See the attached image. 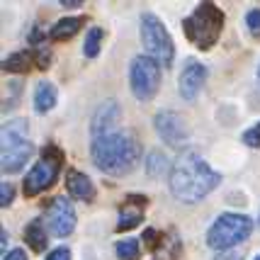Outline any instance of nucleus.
<instances>
[{
    "label": "nucleus",
    "instance_id": "4468645a",
    "mask_svg": "<svg viewBox=\"0 0 260 260\" xmlns=\"http://www.w3.org/2000/svg\"><path fill=\"white\" fill-rule=\"evenodd\" d=\"M66 187H68V194L73 200H83V202H92L95 200V185L92 180L80 173V170H68L66 175Z\"/></svg>",
    "mask_w": 260,
    "mask_h": 260
},
{
    "label": "nucleus",
    "instance_id": "412c9836",
    "mask_svg": "<svg viewBox=\"0 0 260 260\" xmlns=\"http://www.w3.org/2000/svg\"><path fill=\"white\" fill-rule=\"evenodd\" d=\"M102 39H105V32H102L100 27H92L90 32H88V37H85V42H83V54L88 58H95L102 49Z\"/></svg>",
    "mask_w": 260,
    "mask_h": 260
},
{
    "label": "nucleus",
    "instance_id": "0eeeda50",
    "mask_svg": "<svg viewBox=\"0 0 260 260\" xmlns=\"http://www.w3.org/2000/svg\"><path fill=\"white\" fill-rule=\"evenodd\" d=\"M139 32H141V42L146 46L148 56L156 58L163 66H170L175 58V46L160 17H156L153 12H144L139 20Z\"/></svg>",
    "mask_w": 260,
    "mask_h": 260
},
{
    "label": "nucleus",
    "instance_id": "20e7f679",
    "mask_svg": "<svg viewBox=\"0 0 260 260\" xmlns=\"http://www.w3.org/2000/svg\"><path fill=\"white\" fill-rule=\"evenodd\" d=\"M34 144L29 141V124L27 119H12L3 124V156H0V166L3 173H17L22 166L32 158Z\"/></svg>",
    "mask_w": 260,
    "mask_h": 260
},
{
    "label": "nucleus",
    "instance_id": "f8f14e48",
    "mask_svg": "<svg viewBox=\"0 0 260 260\" xmlns=\"http://www.w3.org/2000/svg\"><path fill=\"white\" fill-rule=\"evenodd\" d=\"M122 119V110L119 105L114 100H105L95 110L92 114V122H90V129H92V139L95 136H102V134H112L117 132V122Z\"/></svg>",
    "mask_w": 260,
    "mask_h": 260
},
{
    "label": "nucleus",
    "instance_id": "f03ea898",
    "mask_svg": "<svg viewBox=\"0 0 260 260\" xmlns=\"http://www.w3.org/2000/svg\"><path fill=\"white\" fill-rule=\"evenodd\" d=\"M90 156L98 170L107 173V175H126L139 166L141 160V144L134 136V132L126 129H117L112 134L95 136L90 144Z\"/></svg>",
    "mask_w": 260,
    "mask_h": 260
},
{
    "label": "nucleus",
    "instance_id": "aec40b11",
    "mask_svg": "<svg viewBox=\"0 0 260 260\" xmlns=\"http://www.w3.org/2000/svg\"><path fill=\"white\" fill-rule=\"evenodd\" d=\"M182 250L180 246V238L175 236V234H170V236H163L158 243V248L153 250V255H156V260L160 258H168V260H175L178 258V253Z\"/></svg>",
    "mask_w": 260,
    "mask_h": 260
},
{
    "label": "nucleus",
    "instance_id": "c85d7f7f",
    "mask_svg": "<svg viewBox=\"0 0 260 260\" xmlns=\"http://www.w3.org/2000/svg\"><path fill=\"white\" fill-rule=\"evenodd\" d=\"M214 260H243V255L238 250H226V253H219Z\"/></svg>",
    "mask_w": 260,
    "mask_h": 260
},
{
    "label": "nucleus",
    "instance_id": "473e14b6",
    "mask_svg": "<svg viewBox=\"0 0 260 260\" xmlns=\"http://www.w3.org/2000/svg\"><path fill=\"white\" fill-rule=\"evenodd\" d=\"M258 224H260V216H258Z\"/></svg>",
    "mask_w": 260,
    "mask_h": 260
},
{
    "label": "nucleus",
    "instance_id": "cd10ccee",
    "mask_svg": "<svg viewBox=\"0 0 260 260\" xmlns=\"http://www.w3.org/2000/svg\"><path fill=\"white\" fill-rule=\"evenodd\" d=\"M3 260H29V258H27V253H24L22 248H12L10 253L3 255Z\"/></svg>",
    "mask_w": 260,
    "mask_h": 260
},
{
    "label": "nucleus",
    "instance_id": "9d476101",
    "mask_svg": "<svg viewBox=\"0 0 260 260\" xmlns=\"http://www.w3.org/2000/svg\"><path fill=\"white\" fill-rule=\"evenodd\" d=\"M76 221H78V216H76L73 202L66 197H54L46 209V224L51 229V234L58 238H66L68 234H73Z\"/></svg>",
    "mask_w": 260,
    "mask_h": 260
},
{
    "label": "nucleus",
    "instance_id": "423d86ee",
    "mask_svg": "<svg viewBox=\"0 0 260 260\" xmlns=\"http://www.w3.org/2000/svg\"><path fill=\"white\" fill-rule=\"evenodd\" d=\"M61 166H63V151L56 144H46L42 148V158L37 160L32 166V170L24 175V182H22L24 197H37V194L46 192L58 180Z\"/></svg>",
    "mask_w": 260,
    "mask_h": 260
},
{
    "label": "nucleus",
    "instance_id": "ddd939ff",
    "mask_svg": "<svg viewBox=\"0 0 260 260\" xmlns=\"http://www.w3.org/2000/svg\"><path fill=\"white\" fill-rule=\"evenodd\" d=\"M144 207H146V197H136V194H129L119 209V219H117V231L124 234V231H132L141 224L144 219Z\"/></svg>",
    "mask_w": 260,
    "mask_h": 260
},
{
    "label": "nucleus",
    "instance_id": "5701e85b",
    "mask_svg": "<svg viewBox=\"0 0 260 260\" xmlns=\"http://www.w3.org/2000/svg\"><path fill=\"white\" fill-rule=\"evenodd\" d=\"M32 56H34V63H37V68H42V71H46V68L51 66V51H49V46H46V44L34 46Z\"/></svg>",
    "mask_w": 260,
    "mask_h": 260
},
{
    "label": "nucleus",
    "instance_id": "dca6fc26",
    "mask_svg": "<svg viewBox=\"0 0 260 260\" xmlns=\"http://www.w3.org/2000/svg\"><path fill=\"white\" fill-rule=\"evenodd\" d=\"M24 241L34 253H44L49 246V238H46V229L42 219H32L27 226H24Z\"/></svg>",
    "mask_w": 260,
    "mask_h": 260
},
{
    "label": "nucleus",
    "instance_id": "b1692460",
    "mask_svg": "<svg viewBox=\"0 0 260 260\" xmlns=\"http://www.w3.org/2000/svg\"><path fill=\"white\" fill-rule=\"evenodd\" d=\"M246 27H248L250 37L260 39V8H253V10H248V15H246Z\"/></svg>",
    "mask_w": 260,
    "mask_h": 260
},
{
    "label": "nucleus",
    "instance_id": "6e6552de",
    "mask_svg": "<svg viewBox=\"0 0 260 260\" xmlns=\"http://www.w3.org/2000/svg\"><path fill=\"white\" fill-rule=\"evenodd\" d=\"M129 88L139 102L156 98L160 88V63L151 56H136L129 66Z\"/></svg>",
    "mask_w": 260,
    "mask_h": 260
},
{
    "label": "nucleus",
    "instance_id": "72a5a7b5",
    "mask_svg": "<svg viewBox=\"0 0 260 260\" xmlns=\"http://www.w3.org/2000/svg\"><path fill=\"white\" fill-rule=\"evenodd\" d=\"M258 78H260V71H258Z\"/></svg>",
    "mask_w": 260,
    "mask_h": 260
},
{
    "label": "nucleus",
    "instance_id": "a211bd4d",
    "mask_svg": "<svg viewBox=\"0 0 260 260\" xmlns=\"http://www.w3.org/2000/svg\"><path fill=\"white\" fill-rule=\"evenodd\" d=\"M29 63H34L32 51H15L8 58H3V71H8V73H27Z\"/></svg>",
    "mask_w": 260,
    "mask_h": 260
},
{
    "label": "nucleus",
    "instance_id": "39448f33",
    "mask_svg": "<svg viewBox=\"0 0 260 260\" xmlns=\"http://www.w3.org/2000/svg\"><path fill=\"white\" fill-rule=\"evenodd\" d=\"M253 234V219L248 214H219L216 221L207 231V246L214 248L216 253H226L234 246L243 243Z\"/></svg>",
    "mask_w": 260,
    "mask_h": 260
},
{
    "label": "nucleus",
    "instance_id": "bb28decb",
    "mask_svg": "<svg viewBox=\"0 0 260 260\" xmlns=\"http://www.w3.org/2000/svg\"><path fill=\"white\" fill-rule=\"evenodd\" d=\"M46 260H71V250L66 246H58V248H54L46 255Z\"/></svg>",
    "mask_w": 260,
    "mask_h": 260
},
{
    "label": "nucleus",
    "instance_id": "c756f323",
    "mask_svg": "<svg viewBox=\"0 0 260 260\" xmlns=\"http://www.w3.org/2000/svg\"><path fill=\"white\" fill-rule=\"evenodd\" d=\"M58 5H61V8H68V10H73V8H80V5H83V0H61Z\"/></svg>",
    "mask_w": 260,
    "mask_h": 260
},
{
    "label": "nucleus",
    "instance_id": "f3484780",
    "mask_svg": "<svg viewBox=\"0 0 260 260\" xmlns=\"http://www.w3.org/2000/svg\"><path fill=\"white\" fill-rule=\"evenodd\" d=\"M80 27H83V17H63L49 29V37L54 42H66L80 32Z\"/></svg>",
    "mask_w": 260,
    "mask_h": 260
},
{
    "label": "nucleus",
    "instance_id": "f257e3e1",
    "mask_svg": "<svg viewBox=\"0 0 260 260\" xmlns=\"http://www.w3.org/2000/svg\"><path fill=\"white\" fill-rule=\"evenodd\" d=\"M221 182V175L209 168V163L200 158L194 151H185L170 168V192L178 202L194 204L204 200L207 194L216 190Z\"/></svg>",
    "mask_w": 260,
    "mask_h": 260
},
{
    "label": "nucleus",
    "instance_id": "393cba45",
    "mask_svg": "<svg viewBox=\"0 0 260 260\" xmlns=\"http://www.w3.org/2000/svg\"><path fill=\"white\" fill-rule=\"evenodd\" d=\"M241 139H243V144H246V146H250V148H260V122H258L255 126L246 129Z\"/></svg>",
    "mask_w": 260,
    "mask_h": 260
},
{
    "label": "nucleus",
    "instance_id": "4be33fe9",
    "mask_svg": "<svg viewBox=\"0 0 260 260\" xmlns=\"http://www.w3.org/2000/svg\"><path fill=\"white\" fill-rule=\"evenodd\" d=\"M117 258L119 260H139V241L136 238H124V241H119L117 246Z\"/></svg>",
    "mask_w": 260,
    "mask_h": 260
},
{
    "label": "nucleus",
    "instance_id": "2eb2a0df",
    "mask_svg": "<svg viewBox=\"0 0 260 260\" xmlns=\"http://www.w3.org/2000/svg\"><path fill=\"white\" fill-rule=\"evenodd\" d=\"M58 102V90L54 83L49 80H42L37 88H34V112L37 114H46L56 107Z\"/></svg>",
    "mask_w": 260,
    "mask_h": 260
},
{
    "label": "nucleus",
    "instance_id": "9b49d317",
    "mask_svg": "<svg viewBox=\"0 0 260 260\" xmlns=\"http://www.w3.org/2000/svg\"><path fill=\"white\" fill-rule=\"evenodd\" d=\"M204 80H207V68H204L200 61L190 58V61L185 63V68H182L180 80H178V92H180L182 100L192 102L194 98L200 95V90H202Z\"/></svg>",
    "mask_w": 260,
    "mask_h": 260
},
{
    "label": "nucleus",
    "instance_id": "7c9ffc66",
    "mask_svg": "<svg viewBox=\"0 0 260 260\" xmlns=\"http://www.w3.org/2000/svg\"><path fill=\"white\" fill-rule=\"evenodd\" d=\"M8 241H10V238H8V231L3 229V231H0V243H3V255H5V246H8Z\"/></svg>",
    "mask_w": 260,
    "mask_h": 260
},
{
    "label": "nucleus",
    "instance_id": "2f4dec72",
    "mask_svg": "<svg viewBox=\"0 0 260 260\" xmlns=\"http://www.w3.org/2000/svg\"><path fill=\"white\" fill-rule=\"evenodd\" d=\"M255 260H260V255H255Z\"/></svg>",
    "mask_w": 260,
    "mask_h": 260
},
{
    "label": "nucleus",
    "instance_id": "1a4fd4ad",
    "mask_svg": "<svg viewBox=\"0 0 260 260\" xmlns=\"http://www.w3.org/2000/svg\"><path fill=\"white\" fill-rule=\"evenodd\" d=\"M153 126H156L158 136L168 146L180 148L190 141V126L185 122V117H180V114L173 112V110H160L153 117Z\"/></svg>",
    "mask_w": 260,
    "mask_h": 260
},
{
    "label": "nucleus",
    "instance_id": "6ab92c4d",
    "mask_svg": "<svg viewBox=\"0 0 260 260\" xmlns=\"http://www.w3.org/2000/svg\"><path fill=\"white\" fill-rule=\"evenodd\" d=\"M144 168H146V175L148 178H160L163 173H168L170 163H168V156L163 151H151L144 160Z\"/></svg>",
    "mask_w": 260,
    "mask_h": 260
},
{
    "label": "nucleus",
    "instance_id": "a878e982",
    "mask_svg": "<svg viewBox=\"0 0 260 260\" xmlns=\"http://www.w3.org/2000/svg\"><path fill=\"white\" fill-rule=\"evenodd\" d=\"M12 197H15V187H12V182L3 180V185H0V207H3V209H5V207H10Z\"/></svg>",
    "mask_w": 260,
    "mask_h": 260
},
{
    "label": "nucleus",
    "instance_id": "7ed1b4c3",
    "mask_svg": "<svg viewBox=\"0 0 260 260\" xmlns=\"http://www.w3.org/2000/svg\"><path fill=\"white\" fill-rule=\"evenodd\" d=\"M224 12L216 8L214 3H200L185 20H182V29H185V37L192 42L197 49H212V46L219 42L221 37V29H224Z\"/></svg>",
    "mask_w": 260,
    "mask_h": 260
}]
</instances>
